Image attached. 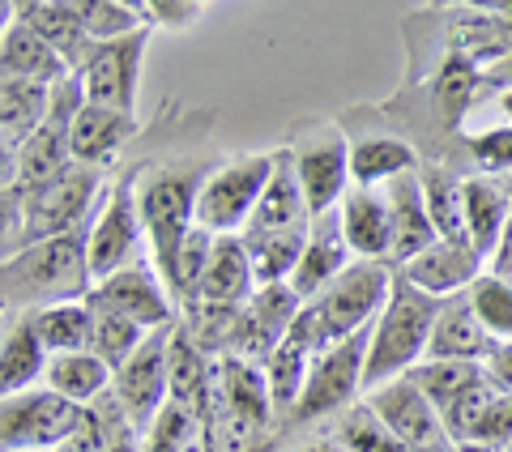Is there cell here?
Returning <instances> with one entry per match:
<instances>
[{
  "label": "cell",
  "mask_w": 512,
  "mask_h": 452,
  "mask_svg": "<svg viewBox=\"0 0 512 452\" xmlns=\"http://www.w3.org/2000/svg\"><path fill=\"white\" fill-rule=\"evenodd\" d=\"M9 18H13V13H9ZM0 69H5V77H13V82H30V86L56 90V86L69 82L73 64L64 60L35 26H26L18 18V22H5V39H0Z\"/></svg>",
  "instance_id": "obj_20"
},
{
  "label": "cell",
  "mask_w": 512,
  "mask_h": 452,
  "mask_svg": "<svg viewBox=\"0 0 512 452\" xmlns=\"http://www.w3.org/2000/svg\"><path fill=\"white\" fill-rule=\"evenodd\" d=\"M483 273H487V261L470 244L440 239V244H431L423 256H414L410 265L397 269V278H406L414 290H423L431 299H457V295H470V286L483 278Z\"/></svg>",
  "instance_id": "obj_17"
},
{
  "label": "cell",
  "mask_w": 512,
  "mask_h": 452,
  "mask_svg": "<svg viewBox=\"0 0 512 452\" xmlns=\"http://www.w3.org/2000/svg\"><path fill=\"white\" fill-rule=\"evenodd\" d=\"M308 452H346V448H338V444H333V440H316Z\"/></svg>",
  "instance_id": "obj_48"
},
{
  "label": "cell",
  "mask_w": 512,
  "mask_h": 452,
  "mask_svg": "<svg viewBox=\"0 0 512 452\" xmlns=\"http://www.w3.org/2000/svg\"><path fill=\"white\" fill-rule=\"evenodd\" d=\"M470 308L483 320V329L491 333L495 346L512 342V286L508 282H500L495 273H483V278L470 286Z\"/></svg>",
  "instance_id": "obj_42"
},
{
  "label": "cell",
  "mask_w": 512,
  "mask_h": 452,
  "mask_svg": "<svg viewBox=\"0 0 512 452\" xmlns=\"http://www.w3.org/2000/svg\"><path fill=\"white\" fill-rule=\"evenodd\" d=\"M94 308V303H90ZM146 329L141 325H133V320H124V316H116V312H103V308H94V342H90V350L99 354V359L111 367V371H120L133 354L146 346Z\"/></svg>",
  "instance_id": "obj_40"
},
{
  "label": "cell",
  "mask_w": 512,
  "mask_h": 452,
  "mask_svg": "<svg viewBox=\"0 0 512 452\" xmlns=\"http://www.w3.org/2000/svg\"><path fill=\"white\" fill-rule=\"evenodd\" d=\"M244 244L256 269V286H278L295 278L308 231H244Z\"/></svg>",
  "instance_id": "obj_35"
},
{
  "label": "cell",
  "mask_w": 512,
  "mask_h": 452,
  "mask_svg": "<svg viewBox=\"0 0 512 452\" xmlns=\"http://www.w3.org/2000/svg\"><path fill=\"white\" fill-rule=\"evenodd\" d=\"M487 273H495V278H500V282H508V286H512V226L504 231L500 248L491 252V261H487Z\"/></svg>",
  "instance_id": "obj_46"
},
{
  "label": "cell",
  "mask_w": 512,
  "mask_h": 452,
  "mask_svg": "<svg viewBox=\"0 0 512 452\" xmlns=\"http://www.w3.org/2000/svg\"><path fill=\"white\" fill-rule=\"evenodd\" d=\"M393 209V261L389 265H410L414 256H423L431 244H440V231L427 214V197H423V180H419V167L397 175V180L384 188Z\"/></svg>",
  "instance_id": "obj_21"
},
{
  "label": "cell",
  "mask_w": 512,
  "mask_h": 452,
  "mask_svg": "<svg viewBox=\"0 0 512 452\" xmlns=\"http://www.w3.org/2000/svg\"><path fill=\"white\" fill-rule=\"evenodd\" d=\"M133 133H137V116L86 103L69 124V154L82 167H107L120 154V145L133 141Z\"/></svg>",
  "instance_id": "obj_25"
},
{
  "label": "cell",
  "mask_w": 512,
  "mask_h": 452,
  "mask_svg": "<svg viewBox=\"0 0 512 452\" xmlns=\"http://www.w3.org/2000/svg\"><path fill=\"white\" fill-rule=\"evenodd\" d=\"M367 337H372V329L329 346L325 354H316L308 384H303V397H299V406H295L286 427H308L316 418H329V414H342V410L355 406V397H363Z\"/></svg>",
  "instance_id": "obj_11"
},
{
  "label": "cell",
  "mask_w": 512,
  "mask_h": 452,
  "mask_svg": "<svg viewBox=\"0 0 512 452\" xmlns=\"http://www.w3.org/2000/svg\"><path fill=\"white\" fill-rule=\"evenodd\" d=\"M333 444L346 448V452H406V444L384 427V418L367 406V401L338 414V423H333Z\"/></svg>",
  "instance_id": "obj_38"
},
{
  "label": "cell",
  "mask_w": 512,
  "mask_h": 452,
  "mask_svg": "<svg viewBox=\"0 0 512 452\" xmlns=\"http://www.w3.org/2000/svg\"><path fill=\"white\" fill-rule=\"evenodd\" d=\"M86 423H90V410L73 406V401H64L52 389H26L0 401V440H5V452H26V448L60 452Z\"/></svg>",
  "instance_id": "obj_9"
},
{
  "label": "cell",
  "mask_w": 512,
  "mask_h": 452,
  "mask_svg": "<svg viewBox=\"0 0 512 452\" xmlns=\"http://www.w3.org/2000/svg\"><path fill=\"white\" fill-rule=\"evenodd\" d=\"M448 452H495V448H487V444H453V448H448Z\"/></svg>",
  "instance_id": "obj_47"
},
{
  "label": "cell",
  "mask_w": 512,
  "mask_h": 452,
  "mask_svg": "<svg viewBox=\"0 0 512 452\" xmlns=\"http://www.w3.org/2000/svg\"><path fill=\"white\" fill-rule=\"evenodd\" d=\"M43 384L52 393H60L64 401H73V406L90 410L94 401H99L111 384H116V371H111L94 350H77V354H52V363H47V376Z\"/></svg>",
  "instance_id": "obj_30"
},
{
  "label": "cell",
  "mask_w": 512,
  "mask_h": 452,
  "mask_svg": "<svg viewBox=\"0 0 512 452\" xmlns=\"http://www.w3.org/2000/svg\"><path fill=\"white\" fill-rule=\"evenodd\" d=\"M419 180H423L427 214H431V222H436L440 239L470 244L466 239V214H461V180L448 167H436V163H419Z\"/></svg>",
  "instance_id": "obj_36"
},
{
  "label": "cell",
  "mask_w": 512,
  "mask_h": 452,
  "mask_svg": "<svg viewBox=\"0 0 512 452\" xmlns=\"http://www.w3.org/2000/svg\"><path fill=\"white\" fill-rule=\"evenodd\" d=\"M299 312H303V299L295 295L291 282L261 286V290L252 295L248 308L239 312V325H235V333H231L227 354H235V359H244V363L265 367L269 354H274V350L286 342V333H291V325L299 320Z\"/></svg>",
  "instance_id": "obj_14"
},
{
  "label": "cell",
  "mask_w": 512,
  "mask_h": 452,
  "mask_svg": "<svg viewBox=\"0 0 512 452\" xmlns=\"http://www.w3.org/2000/svg\"><path fill=\"white\" fill-rule=\"evenodd\" d=\"M201 414L180 406V401H167L158 418L146 427V452H192L201 448Z\"/></svg>",
  "instance_id": "obj_41"
},
{
  "label": "cell",
  "mask_w": 512,
  "mask_h": 452,
  "mask_svg": "<svg viewBox=\"0 0 512 452\" xmlns=\"http://www.w3.org/2000/svg\"><path fill=\"white\" fill-rule=\"evenodd\" d=\"M269 423H278L265 367L222 354L214 367V401L205 414V452H256Z\"/></svg>",
  "instance_id": "obj_5"
},
{
  "label": "cell",
  "mask_w": 512,
  "mask_h": 452,
  "mask_svg": "<svg viewBox=\"0 0 512 452\" xmlns=\"http://www.w3.org/2000/svg\"><path fill=\"white\" fill-rule=\"evenodd\" d=\"M205 175H210L205 167H188V163H158L137 171V209H141V226H146L150 265L158 269L163 282H171L175 256H180L184 239L197 226V197Z\"/></svg>",
  "instance_id": "obj_2"
},
{
  "label": "cell",
  "mask_w": 512,
  "mask_h": 452,
  "mask_svg": "<svg viewBox=\"0 0 512 452\" xmlns=\"http://www.w3.org/2000/svg\"><path fill=\"white\" fill-rule=\"evenodd\" d=\"M192 452H201V448H192Z\"/></svg>",
  "instance_id": "obj_51"
},
{
  "label": "cell",
  "mask_w": 512,
  "mask_h": 452,
  "mask_svg": "<svg viewBox=\"0 0 512 452\" xmlns=\"http://www.w3.org/2000/svg\"><path fill=\"white\" fill-rule=\"evenodd\" d=\"M26 452H47V448H26Z\"/></svg>",
  "instance_id": "obj_50"
},
{
  "label": "cell",
  "mask_w": 512,
  "mask_h": 452,
  "mask_svg": "<svg viewBox=\"0 0 512 452\" xmlns=\"http://www.w3.org/2000/svg\"><path fill=\"white\" fill-rule=\"evenodd\" d=\"M461 214H466L470 248L491 261V252L500 248L504 231L512 226V192L491 175H470V180H461Z\"/></svg>",
  "instance_id": "obj_24"
},
{
  "label": "cell",
  "mask_w": 512,
  "mask_h": 452,
  "mask_svg": "<svg viewBox=\"0 0 512 452\" xmlns=\"http://www.w3.org/2000/svg\"><path fill=\"white\" fill-rule=\"evenodd\" d=\"M150 26H163V30H184L192 26L205 13L201 0H150V5H141Z\"/></svg>",
  "instance_id": "obj_44"
},
{
  "label": "cell",
  "mask_w": 512,
  "mask_h": 452,
  "mask_svg": "<svg viewBox=\"0 0 512 452\" xmlns=\"http://www.w3.org/2000/svg\"><path fill=\"white\" fill-rule=\"evenodd\" d=\"M256 290H261V286H256V269H252V256H248L244 235H218L214 239V256H210V269H205L201 290L192 299L214 303V308L244 312Z\"/></svg>",
  "instance_id": "obj_22"
},
{
  "label": "cell",
  "mask_w": 512,
  "mask_h": 452,
  "mask_svg": "<svg viewBox=\"0 0 512 452\" xmlns=\"http://www.w3.org/2000/svg\"><path fill=\"white\" fill-rule=\"evenodd\" d=\"M13 18H22L26 26H35L39 35L56 47L77 69L90 52V35H86V18H82V0H22L18 9H5Z\"/></svg>",
  "instance_id": "obj_27"
},
{
  "label": "cell",
  "mask_w": 512,
  "mask_h": 452,
  "mask_svg": "<svg viewBox=\"0 0 512 452\" xmlns=\"http://www.w3.org/2000/svg\"><path fill=\"white\" fill-rule=\"evenodd\" d=\"M0 286H5V308L26 312H43L56 303H77L90 299L94 290V273H90V252H86V231L60 235V239H43L5 256L0 269Z\"/></svg>",
  "instance_id": "obj_1"
},
{
  "label": "cell",
  "mask_w": 512,
  "mask_h": 452,
  "mask_svg": "<svg viewBox=\"0 0 512 452\" xmlns=\"http://www.w3.org/2000/svg\"><path fill=\"white\" fill-rule=\"evenodd\" d=\"M269 175H274V154H235L210 167L197 197V226L210 235H244L269 188Z\"/></svg>",
  "instance_id": "obj_6"
},
{
  "label": "cell",
  "mask_w": 512,
  "mask_h": 452,
  "mask_svg": "<svg viewBox=\"0 0 512 452\" xmlns=\"http://www.w3.org/2000/svg\"><path fill=\"white\" fill-rule=\"evenodd\" d=\"M508 452H512V448H508Z\"/></svg>",
  "instance_id": "obj_53"
},
{
  "label": "cell",
  "mask_w": 512,
  "mask_h": 452,
  "mask_svg": "<svg viewBox=\"0 0 512 452\" xmlns=\"http://www.w3.org/2000/svg\"><path fill=\"white\" fill-rule=\"evenodd\" d=\"M214 367L205 359V350L192 342V337L175 325L171 329V346H167V371H171V401L197 410L201 423L210 414V401H214Z\"/></svg>",
  "instance_id": "obj_28"
},
{
  "label": "cell",
  "mask_w": 512,
  "mask_h": 452,
  "mask_svg": "<svg viewBox=\"0 0 512 452\" xmlns=\"http://www.w3.org/2000/svg\"><path fill=\"white\" fill-rule=\"evenodd\" d=\"M491 350H495V342L483 329V320L474 316L470 295L444 299L436 329H431V342H427V359L431 363H487Z\"/></svg>",
  "instance_id": "obj_23"
},
{
  "label": "cell",
  "mask_w": 512,
  "mask_h": 452,
  "mask_svg": "<svg viewBox=\"0 0 512 452\" xmlns=\"http://www.w3.org/2000/svg\"><path fill=\"white\" fill-rule=\"evenodd\" d=\"M500 107H504V116H512V90H508L504 99H500Z\"/></svg>",
  "instance_id": "obj_49"
},
{
  "label": "cell",
  "mask_w": 512,
  "mask_h": 452,
  "mask_svg": "<svg viewBox=\"0 0 512 452\" xmlns=\"http://www.w3.org/2000/svg\"><path fill=\"white\" fill-rule=\"evenodd\" d=\"M141 239H146V226H141V209H137V171H128L103 192V205L94 209V218L86 226V252H90L94 282L137 265Z\"/></svg>",
  "instance_id": "obj_8"
},
{
  "label": "cell",
  "mask_w": 512,
  "mask_h": 452,
  "mask_svg": "<svg viewBox=\"0 0 512 452\" xmlns=\"http://www.w3.org/2000/svg\"><path fill=\"white\" fill-rule=\"evenodd\" d=\"M47 116H52V90L5 77V90H0V137H5V150L18 154L47 124Z\"/></svg>",
  "instance_id": "obj_32"
},
{
  "label": "cell",
  "mask_w": 512,
  "mask_h": 452,
  "mask_svg": "<svg viewBox=\"0 0 512 452\" xmlns=\"http://www.w3.org/2000/svg\"><path fill=\"white\" fill-rule=\"evenodd\" d=\"M291 163L312 205V218L333 214L355 184L350 180V141L338 124H303L291 137Z\"/></svg>",
  "instance_id": "obj_10"
},
{
  "label": "cell",
  "mask_w": 512,
  "mask_h": 452,
  "mask_svg": "<svg viewBox=\"0 0 512 452\" xmlns=\"http://www.w3.org/2000/svg\"><path fill=\"white\" fill-rule=\"evenodd\" d=\"M397 273L380 261H355L325 295L303 303V312L295 320V329L308 337L316 354H325L329 346L346 342L355 333H367L376 325V316L384 312V303L393 295Z\"/></svg>",
  "instance_id": "obj_4"
},
{
  "label": "cell",
  "mask_w": 512,
  "mask_h": 452,
  "mask_svg": "<svg viewBox=\"0 0 512 452\" xmlns=\"http://www.w3.org/2000/svg\"><path fill=\"white\" fill-rule=\"evenodd\" d=\"M175 329V325H171ZM171 329H154L146 337L133 359L116 371V410L124 414V423H133L137 431H146L158 410L171 401V371H167V346H171Z\"/></svg>",
  "instance_id": "obj_13"
},
{
  "label": "cell",
  "mask_w": 512,
  "mask_h": 452,
  "mask_svg": "<svg viewBox=\"0 0 512 452\" xmlns=\"http://www.w3.org/2000/svg\"><path fill=\"white\" fill-rule=\"evenodd\" d=\"M90 303L103 308V312H116L124 320H133V325H141L146 333L171 329V316H175L171 290H167L163 278H158V269H150V261H137V265H128L120 273H111V278H103V282H94Z\"/></svg>",
  "instance_id": "obj_15"
},
{
  "label": "cell",
  "mask_w": 512,
  "mask_h": 452,
  "mask_svg": "<svg viewBox=\"0 0 512 452\" xmlns=\"http://www.w3.org/2000/svg\"><path fill=\"white\" fill-rule=\"evenodd\" d=\"M363 401L384 418V427L406 444V452H444V440H448L444 418L410 376L380 384V389H372Z\"/></svg>",
  "instance_id": "obj_16"
},
{
  "label": "cell",
  "mask_w": 512,
  "mask_h": 452,
  "mask_svg": "<svg viewBox=\"0 0 512 452\" xmlns=\"http://www.w3.org/2000/svg\"><path fill=\"white\" fill-rule=\"evenodd\" d=\"M312 205L299 188V175L291 163V150H274V175L256 214L248 222V231H312Z\"/></svg>",
  "instance_id": "obj_26"
},
{
  "label": "cell",
  "mask_w": 512,
  "mask_h": 452,
  "mask_svg": "<svg viewBox=\"0 0 512 452\" xmlns=\"http://www.w3.org/2000/svg\"><path fill=\"white\" fill-rule=\"evenodd\" d=\"M414 167H419V158L402 137H363L350 145V180L359 188H389L397 175Z\"/></svg>",
  "instance_id": "obj_33"
},
{
  "label": "cell",
  "mask_w": 512,
  "mask_h": 452,
  "mask_svg": "<svg viewBox=\"0 0 512 452\" xmlns=\"http://www.w3.org/2000/svg\"><path fill=\"white\" fill-rule=\"evenodd\" d=\"M312 363H316L312 342L291 325L286 342L269 354V363H265V384H269V397H274L278 423H291V414H295L299 397H303V384H308Z\"/></svg>",
  "instance_id": "obj_29"
},
{
  "label": "cell",
  "mask_w": 512,
  "mask_h": 452,
  "mask_svg": "<svg viewBox=\"0 0 512 452\" xmlns=\"http://www.w3.org/2000/svg\"><path fill=\"white\" fill-rule=\"evenodd\" d=\"M487 376L500 384L504 393H512V342H504V346H495L491 354H487Z\"/></svg>",
  "instance_id": "obj_45"
},
{
  "label": "cell",
  "mask_w": 512,
  "mask_h": 452,
  "mask_svg": "<svg viewBox=\"0 0 512 452\" xmlns=\"http://www.w3.org/2000/svg\"><path fill=\"white\" fill-rule=\"evenodd\" d=\"M466 150L483 175H495V180H500V175H512V124L466 137Z\"/></svg>",
  "instance_id": "obj_43"
},
{
  "label": "cell",
  "mask_w": 512,
  "mask_h": 452,
  "mask_svg": "<svg viewBox=\"0 0 512 452\" xmlns=\"http://www.w3.org/2000/svg\"><path fill=\"white\" fill-rule=\"evenodd\" d=\"M410 380L431 397V406H436L444 418V410H453L470 389H478V384L487 380V367L483 363H431L427 359L410 371Z\"/></svg>",
  "instance_id": "obj_37"
},
{
  "label": "cell",
  "mask_w": 512,
  "mask_h": 452,
  "mask_svg": "<svg viewBox=\"0 0 512 452\" xmlns=\"http://www.w3.org/2000/svg\"><path fill=\"white\" fill-rule=\"evenodd\" d=\"M26 320L35 325L47 354H77V350H90V342H94V308H90V299L56 303V308H43V312H26Z\"/></svg>",
  "instance_id": "obj_34"
},
{
  "label": "cell",
  "mask_w": 512,
  "mask_h": 452,
  "mask_svg": "<svg viewBox=\"0 0 512 452\" xmlns=\"http://www.w3.org/2000/svg\"><path fill=\"white\" fill-rule=\"evenodd\" d=\"M508 192H512V184H508Z\"/></svg>",
  "instance_id": "obj_52"
},
{
  "label": "cell",
  "mask_w": 512,
  "mask_h": 452,
  "mask_svg": "<svg viewBox=\"0 0 512 452\" xmlns=\"http://www.w3.org/2000/svg\"><path fill=\"white\" fill-rule=\"evenodd\" d=\"M350 256H355V252H350V244H346V231H342L338 209H333V214H320L312 222L308 244H303V256H299V269H295V278H291L295 295L303 303L320 299L350 265H355Z\"/></svg>",
  "instance_id": "obj_19"
},
{
  "label": "cell",
  "mask_w": 512,
  "mask_h": 452,
  "mask_svg": "<svg viewBox=\"0 0 512 452\" xmlns=\"http://www.w3.org/2000/svg\"><path fill=\"white\" fill-rule=\"evenodd\" d=\"M99 188H103L99 167L73 163L64 175H56L52 184H43L35 192H22V235H18V244H13V252L30 248V244H43V239L86 231L90 226L86 218H90L94 201H99Z\"/></svg>",
  "instance_id": "obj_7"
},
{
  "label": "cell",
  "mask_w": 512,
  "mask_h": 452,
  "mask_svg": "<svg viewBox=\"0 0 512 452\" xmlns=\"http://www.w3.org/2000/svg\"><path fill=\"white\" fill-rule=\"evenodd\" d=\"M146 39L150 30L116 43H90L86 60L77 64V82H82L86 103L137 116V82H141V60H146Z\"/></svg>",
  "instance_id": "obj_12"
},
{
  "label": "cell",
  "mask_w": 512,
  "mask_h": 452,
  "mask_svg": "<svg viewBox=\"0 0 512 452\" xmlns=\"http://www.w3.org/2000/svg\"><path fill=\"white\" fill-rule=\"evenodd\" d=\"M444 299H431L414 290L406 278L393 282V295L376 316L372 337H367V363H363V397L389 380L410 376L414 367L427 359V342L436 329Z\"/></svg>",
  "instance_id": "obj_3"
},
{
  "label": "cell",
  "mask_w": 512,
  "mask_h": 452,
  "mask_svg": "<svg viewBox=\"0 0 512 452\" xmlns=\"http://www.w3.org/2000/svg\"><path fill=\"white\" fill-rule=\"evenodd\" d=\"M82 18H86L90 43H116L150 30L141 5H128V0H82Z\"/></svg>",
  "instance_id": "obj_39"
},
{
  "label": "cell",
  "mask_w": 512,
  "mask_h": 452,
  "mask_svg": "<svg viewBox=\"0 0 512 452\" xmlns=\"http://www.w3.org/2000/svg\"><path fill=\"white\" fill-rule=\"evenodd\" d=\"M47 363H52V354L39 342L35 325L26 316H18V325L9 320L5 342H0V389H5V397L35 389V380L47 376Z\"/></svg>",
  "instance_id": "obj_31"
},
{
  "label": "cell",
  "mask_w": 512,
  "mask_h": 452,
  "mask_svg": "<svg viewBox=\"0 0 512 452\" xmlns=\"http://www.w3.org/2000/svg\"><path fill=\"white\" fill-rule=\"evenodd\" d=\"M338 218H342V231H346V244L355 252V261H380V265L393 261V209H389L384 188L350 184V192L338 205Z\"/></svg>",
  "instance_id": "obj_18"
}]
</instances>
